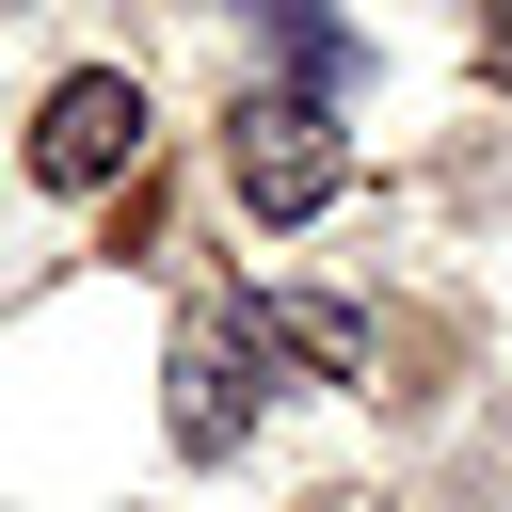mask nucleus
<instances>
[{
	"label": "nucleus",
	"mask_w": 512,
	"mask_h": 512,
	"mask_svg": "<svg viewBox=\"0 0 512 512\" xmlns=\"http://www.w3.org/2000/svg\"><path fill=\"white\" fill-rule=\"evenodd\" d=\"M224 176H240V208H256V224H304V208H336V176H352V144H336V96H320V80H288V96H240V144H224Z\"/></svg>",
	"instance_id": "obj_1"
},
{
	"label": "nucleus",
	"mask_w": 512,
	"mask_h": 512,
	"mask_svg": "<svg viewBox=\"0 0 512 512\" xmlns=\"http://www.w3.org/2000/svg\"><path fill=\"white\" fill-rule=\"evenodd\" d=\"M256 400H272V320H256V304H192V320H176V448L224 464V448L256 432Z\"/></svg>",
	"instance_id": "obj_2"
},
{
	"label": "nucleus",
	"mask_w": 512,
	"mask_h": 512,
	"mask_svg": "<svg viewBox=\"0 0 512 512\" xmlns=\"http://www.w3.org/2000/svg\"><path fill=\"white\" fill-rule=\"evenodd\" d=\"M128 160H144V80H128V64L48 80V112H32V176H48V192H112Z\"/></svg>",
	"instance_id": "obj_3"
},
{
	"label": "nucleus",
	"mask_w": 512,
	"mask_h": 512,
	"mask_svg": "<svg viewBox=\"0 0 512 512\" xmlns=\"http://www.w3.org/2000/svg\"><path fill=\"white\" fill-rule=\"evenodd\" d=\"M496 32H512V0H496Z\"/></svg>",
	"instance_id": "obj_4"
}]
</instances>
